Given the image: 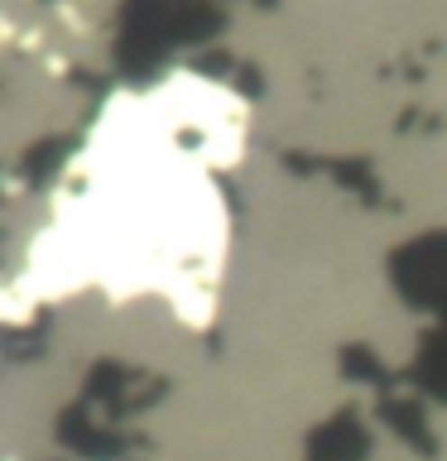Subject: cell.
<instances>
[{
  "label": "cell",
  "instance_id": "obj_1",
  "mask_svg": "<svg viewBox=\"0 0 447 461\" xmlns=\"http://www.w3.org/2000/svg\"><path fill=\"white\" fill-rule=\"evenodd\" d=\"M399 284L409 288L414 298L433 303V308H447V240L414 245V250L399 259Z\"/></svg>",
  "mask_w": 447,
  "mask_h": 461
},
{
  "label": "cell",
  "instance_id": "obj_2",
  "mask_svg": "<svg viewBox=\"0 0 447 461\" xmlns=\"http://www.w3.org/2000/svg\"><path fill=\"white\" fill-rule=\"evenodd\" d=\"M428 384L447 394V337L433 341V351H428Z\"/></svg>",
  "mask_w": 447,
  "mask_h": 461
}]
</instances>
